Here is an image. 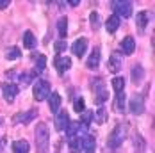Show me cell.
<instances>
[{
	"label": "cell",
	"mask_w": 155,
	"mask_h": 153,
	"mask_svg": "<svg viewBox=\"0 0 155 153\" xmlns=\"http://www.w3.org/2000/svg\"><path fill=\"white\" fill-rule=\"evenodd\" d=\"M118 29H120V18L116 15H110L107 18V21H105V31H107L109 34H114Z\"/></svg>",
	"instance_id": "18"
},
{
	"label": "cell",
	"mask_w": 155,
	"mask_h": 153,
	"mask_svg": "<svg viewBox=\"0 0 155 153\" xmlns=\"http://www.w3.org/2000/svg\"><path fill=\"white\" fill-rule=\"evenodd\" d=\"M100 59H102V50H100V46H94L93 50H91V54H89V57H87V68L89 70H96L98 66H100Z\"/></svg>",
	"instance_id": "13"
},
{
	"label": "cell",
	"mask_w": 155,
	"mask_h": 153,
	"mask_svg": "<svg viewBox=\"0 0 155 153\" xmlns=\"http://www.w3.org/2000/svg\"><path fill=\"white\" fill-rule=\"evenodd\" d=\"M87 45H89V39H87V37H78L77 41L71 45V52H73V55H77V57H84V55H86V50H87Z\"/></svg>",
	"instance_id": "11"
},
{
	"label": "cell",
	"mask_w": 155,
	"mask_h": 153,
	"mask_svg": "<svg viewBox=\"0 0 155 153\" xmlns=\"http://www.w3.org/2000/svg\"><path fill=\"white\" fill-rule=\"evenodd\" d=\"M55 27H57V32H59L61 39H64V37H66V34H68V18H66V16H61V18L57 20Z\"/></svg>",
	"instance_id": "23"
},
{
	"label": "cell",
	"mask_w": 155,
	"mask_h": 153,
	"mask_svg": "<svg viewBox=\"0 0 155 153\" xmlns=\"http://www.w3.org/2000/svg\"><path fill=\"white\" fill-rule=\"evenodd\" d=\"M73 109H75V112H84L86 110V103H84V98H77L75 100V103H73Z\"/></svg>",
	"instance_id": "34"
},
{
	"label": "cell",
	"mask_w": 155,
	"mask_h": 153,
	"mask_svg": "<svg viewBox=\"0 0 155 153\" xmlns=\"http://www.w3.org/2000/svg\"><path fill=\"white\" fill-rule=\"evenodd\" d=\"M91 89H93L94 94V103L96 105H104L105 102L109 100V91L104 84V78H93V84H91Z\"/></svg>",
	"instance_id": "2"
},
{
	"label": "cell",
	"mask_w": 155,
	"mask_h": 153,
	"mask_svg": "<svg viewBox=\"0 0 155 153\" xmlns=\"http://www.w3.org/2000/svg\"><path fill=\"white\" fill-rule=\"evenodd\" d=\"M125 139H127V125H118V126H114V130L109 134V139H107L109 148H118V146H121V142H123Z\"/></svg>",
	"instance_id": "3"
},
{
	"label": "cell",
	"mask_w": 155,
	"mask_h": 153,
	"mask_svg": "<svg viewBox=\"0 0 155 153\" xmlns=\"http://www.w3.org/2000/svg\"><path fill=\"white\" fill-rule=\"evenodd\" d=\"M48 105H50V110L57 114V110L61 107V94L59 93H50L48 96Z\"/></svg>",
	"instance_id": "20"
},
{
	"label": "cell",
	"mask_w": 155,
	"mask_h": 153,
	"mask_svg": "<svg viewBox=\"0 0 155 153\" xmlns=\"http://www.w3.org/2000/svg\"><path fill=\"white\" fill-rule=\"evenodd\" d=\"M32 96L38 102L48 100V96H50V84H48V80H43V78L36 80V84L32 86Z\"/></svg>",
	"instance_id": "4"
},
{
	"label": "cell",
	"mask_w": 155,
	"mask_h": 153,
	"mask_svg": "<svg viewBox=\"0 0 155 153\" xmlns=\"http://www.w3.org/2000/svg\"><path fill=\"white\" fill-rule=\"evenodd\" d=\"M9 0H0V9H5V7H9Z\"/></svg>",
	"instance_id": "35"
},
{
	"label": "cell",
	"mask_w": 155,
	"mask_h": 153,
	"mask_svg": "<svg viewBox=\"0 0 155 153\" xmlns=\"http://www.w3.org/2000/svg\"><path fill=\"white\" fill-rule=\"evenodd\" d=\"M112 89L114 93H123L125 91V78L123 76H116V78H112Z\"/></svg>",
	"instance_id": "28"
},
{
	"label": "cell",
	"mask_w": 155,
	"mask_h": 153,
	"mask_svg": "<svg viewBox=\"0 0 155 153\" xmlns=\"http://www.w3.org/2000/svg\"><path fill=\"white\" fill-rule=\"evenodd\" d=\"M130 75H132V80H134V82H141L143 76H144V68H143L141 64H136V66L132 68Z\"/></svg>",
	"instance_id": "26"
},
{
	"label": "cell",
	"mask_w": 155,
	"mask_h": 153,
	"mask_svg": "<svg viewBox=\"0 0 155 153\" xmlns=\"http://www.w3.org/2000/svg\"><path fill=\"white\" fill-rule=\"evenodd\" d=\"M36 116H38V110H36V109H31V110H25V112L16 114L15 118H13V121L20 123V125H27V123H31Z\"/></svg>",
	"instance_id": "14"
},
{
	"label": "cell",
	"mask_w": 155,
	"mask_h": 153,
	"mask_svg": "<svg viewBox=\"0 0 155 153\" xmlns=\"http://www.w3.org/2000/svg\"><path fill=\"white\" fill-rule=\"evenodd\" d=\"M54 48H55V54H57V55H61L62 52H64V50L68 48V43H66L64 39H59V41H55Z\"/></svg>",
	"instance_id": "33"
},
{
	"label": "cell",
	"mask_w": 155,
	"mask_h": 153,
	"mask_svg": "<svg viewBox=\"0 0 155 153\" xmlns=\"http://www.w3.org/2000/svg\"><path fill=\"white\" fill-rule=\"evenodd\" d=\"M148 20H150V16H148L146 11L137 13V16H136V25H137V31H139V32H144L146 25H148Z\"/></svg>",
	"instance_id": "19"
},
{
	"label": "cell",
	"mask_w": 155,
	"mask_h": 153,
	"mask_svg": "<svg viewBox=\"0 0 155 153\" xmlns=\"http://www.w3.org/2000/svg\"><path fill=\"white\" fill-rule=\"evenodd\" d=\"M89 23H91V29H93V31H98V29H100V15H98V11H91V15H89Z\"/></svg>",
	"instance_id": "32"
},
{
	"label": "cell",
	"mask_w": 155,
	"mask_h": 153,
	"mask_svg": "<svg viewBox=\"0 0 155 153\" xmlns=\"http://www.w3.org/2000/svg\"><path fill=\"white\" fill-rule=\"evenodd\" d=\"M21 57V50L18 48V46H9L7 50H5V59L7 61H16V59H20Z\"/></svg>",
	"instance_id": "25"
},
{
	"label": "cell",
	"mask_w": 155,
	"mask_h": 153,
	"mask_svg": "<svg viewBox=\"0 0 155 153\" xmlns=\"http://www.w3.org/2000/svg\"><path fill=\"white\" fill-rule=\"evenodd\" d=\"M93 118L96 123H105L107 121V110L100 105V109L96 110V112H93Z\"/></svg>",
	"instance_id": "30"
},
{
	"label": "cell",
	"mask_w": 155,
	"mask_h": 153,
	"mask_svg": "<svg viewBox=\"0 0 155 153\" xmlns=\"http://www.w3.org/2000/svg\"><path fill=\"white\" fill-rule=\"evenodd\" d=\"M36 76H38V73L32 70V71H27V73H21L18 78H20V82H21V84H32Z\"/></svg>",
	"instance_id": "31"
},
{
	"label": "cell",
	"mask_w": 155,
	"mask_h": 153,
	"mask_svg": "<svg viewBox=\"0 0 155 153\" xmlns=\"http://www.w3.org/2000/svg\"><path fill=\"white\" fill-rule=\"evenodd\" d=\"M68 144H70L71 153H80V151H82V137H80V135L70 137V139H68Z\"/></svg>",
	"instance_id": "24"
},
{
	"label": "cell",
	"mask_w": 155,
	"mask_h": 153,
	"mask_svg": "<svg viewBox=\"0 0 155 153\" xmlns=\"http://www.w3.org/2000/svg\"><path fill=\"white\" fill-rule=\"evenodd\" d=\"M123 66V54L121 52H112L110 57H109V62H107V68L110 73H118Z\"/></svg>",
	"instance_id": "7"
},
{
	"label": "cell",
	"mask_w": 155,
	"mask_h": 153,
	"mask_svg": "<svg viewBox=\"0 0 155 153\" xmlns=\"http://www.w3.org/2000/svg\"><path fill=\"white\" fill-rule=\"evenodd\" d=\"M128 110L136 116H139L144 112V98L141 94H134L130 100H128Z\"/></svg>",
	"instance_id": "6"
},
{
	"label": "cell",
	"mask_w": 155,
	"mask_h": 153,
	"mask_svg": "<svg viewBox=\"0 0 155 153\" xmlns=\"http://www.w3.org/2000/svg\"><path fill=\"white\" fill-rule=\"evenodd\" d=\"M82 150H84L86 153H94L96 151V141H94L93 135L86 134V135L82 137Z\"/></svg>",
	"instance_id": "17"
},
{
	"label": "cell",
	"mask_w": 155,
	"mask_h": 153,
	"mask_svg": "<svg viewBox=\"0 0 155 153\" xmlns=\"http://www.w3.org/2000/svg\"><path fill=\"white\" fill-rule=\"evenodd\" d=\"M64 132L68 134V139H70V137H75V135H80V137H84V135L87 134V128H84V126H82V125H80L78 121H70Z\"/></svg>",
	"instance_id": "8"
},
{
	"label": "cell",
	"mask_w": 155,
	"mask_h": 153,
	"mask_svg": "<svg viewBox=\"0 0 155 153\" xmlns=\"http://www.w3.org/2000/svg\"><path fill=\"white\" fill-rule=\"evenodd\" d=\"M54 66H55V70H57L59 75H64V73L71 68V59L66 57V55H55V59H54Z\"/></svg>",
	"instance_id": "9"
},
{
	"label": "cell",
	"mask_w": 155,
	"mask_h": 153,
	"mask_svg": "<svg viewBox=\"0 0 155 153\" xmlns=\"http://www.w3.org/2000/svg\"><path fill=\"white\" fill-rule=\"evenodd\" d=\"M110 7H112V11H114V15L121 16V18H130L132 16V2H128V0H116V2H112L110 4Z\"/></svg>",
	"instance_id": "5"
},
{
	"label": "cell",
	"mask_w": 155,
	"mask_h": 153,
	"mask_svg": "<svg viewBox=\"0 0 155 153\" xmlns=\"http://www.w3.org/2000/svg\"><path fill=\"white\" fill-rule=\"evenodd\" d=\"M68 5H71V7H77V5H78V2H77V0H73V2L70 0V2H68Z\"/></svg>",
	"instance_id": "36"
},
{
	"label": "cell",
	"mask_w": 155,
	"mask_h": 153,
	"mask_svg": "<svg viewBox=\"0 0 155 153\" xmlns=\"http://www.w3.org/2000/svg\"><path fill=\"white\" fill-rule=\"evenodd\" d=\"M114 98H116V100H114V102H116V109H118V110H120V112H125V102H127V96H125V93H116V96H114Z\"/></svg>",
	"instance_id": "29"
},
{
	"label": "cell",
	"mask_w": 155,
	"mask_h": 153,
	"mask_svg": "<svg viewBox=\"0 0 155 153\" xmlns=\"http://www.w3.org/2000/svg\"><path fill=\"white\" fill-rule=\"evenodd\" d=\"M91 121H93V110H84V112H82V118L78 119V123H80L84 128H89Z\"/></svg>",
	"instance_id": "27"
},
{
	"label": "cell",
	"mask_w": 155,
	"mask_h": 153,
	"mask_svg": "<svg viewBox=\"0 0 155 153\" xmlns=\"http://www.w3.org/2000/svg\"><path fill=\"white\" fill-rule=\"evenodd\" d=\"M23 46H25L27 50H34V48L38 46V39H36V36H34L31 31H27L23 34Z\"/></svg>",
	"instance_id": "21"
},
{
	"label": "cell",
	"mask_w": 155,
	"mask_h": 153,
	"mask_svg": "<svg viewBox=\"0 0 155 153\" xmlns=\"http://www.w3.org/2000/svg\"><path fill=\"white\" fill-rule=\"evenodd\" d=\"M36 148L38 153H50V132H48V126L45 123H39L36 126Z\"/></svg>",
	"instance_id": "1"
},
{
	"label": "cell",
	"mask_w": 155,
	"mask_h": 153,
	"mask_svg": "<svg viewBox=\"0 0 155 153\" xmlns=\"http://www.w3.org/2000/svg\"><path fill=\"white\" fill-rule=\"evenodd\" d=\"M120 48H121L120 52H121L123 55H130V54H134V50H136V41H134V37H132V36L123 37V41H121Z\"/></svg>",
	"instance_id": "16"
},
{
	"label": "cell",
	"mask_w": 155,
	"mask_h": 153,
	"mask_svg": "<svg viewBox=\"0 0 155 153\" xmlns=\"http://www.w3.org/2000/svg\"><path fill=\"white\" fill-rule=\"evenodd\" d=\"M29 150H31V146L25 139H18L13 142V153H29Z\"/></svg>",
	"instance_id": "22"
},
{
	"label": "cell",
	"mask_w": 155,
	"mask_h": 153,
	"mask_svg": "<svg viewBox=\"0 0 155 153\" xmlns=\"http://www.w3.org/2000/svg\"><path fill=\"white\" fill-rule=\"evenodd\" d=\"M31 57H32V61H34V71L39 75V73L47 68V57H45L43 54H38V52H34Z\"/></svg>",
	"instance_id": "15"
},
{
	"label": "cell",
	"mask_w": 155,
	"mask_h": 153,
	"mask_svg": "<svg viewBox=\"0 0 155 153\" xmlns=\"http://www.w3.org/2000/svg\"><path fill=\"white\" fill-rule=\"evenodd\" d=\"M68 123H70V116H68V112H66V110H59V112L55 114V119H54L55 130H57V132H64L66 126H68Z\"/></svg>",
	"instance_id": "12"
},
{
	"label": "cell",
	"mask_w": 155,
	"mask_h": 153,
	"mask_svg": "<svg viewBox=\"0 0 155 153\" xmlns=\"http://www.w3.org/2000/svg\"><path fill=\"white\" fill-rule=\"evenodd\" d=\"M18 93H20L18 84H4V86H2V94H4V98H5L7 103H13V102H15V98L18 96Z\"/></svg>",
	"instance_id": "10"
}]
</instances>
